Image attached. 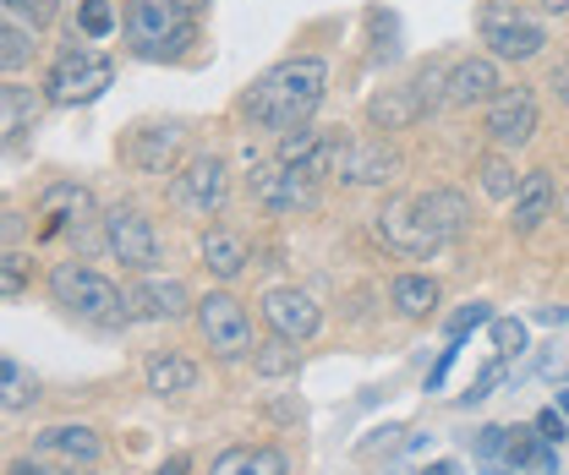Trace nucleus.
I'll return each instance as SVG.
<instances>
[{
    "mask_svg": "<svg viewBox=\"0 0 569 475\" xmlns=\"http://www.w3.org/2000/svg\"><path fill=\"white\" fill-rule=\"evenodd\" d=\"M323 88H329V67L318 55H290L280 67H269L241 99V115L263 132H296L318 115L323 104Z\"/></svg>",
    "mask_w": 569,
    "mask_h": 475,
    "instance_id": "obj_1",
    "label": "nucleus"
},
{
    "mask_svg": "<svg viewBox=\"0 0 569 475\" xmlns=\"http://www.w3.org/2000/svg\"><path fill=\"white\" fill-rule=\"evenodd\" d=\"M198 39L187 0H127V44L142 61H176Z\"/></svg>",
    "mask_w": 569,
    "mask_h": 475,
    "instance_id": "obj_2",
    "label": "nucleus"
},
{
    "mask_svg": "<svg viewBox=\"0 0 569 475\" xmlns=\"http://www.w3.org/2000/svg\"><path fill=\"white\" fill-rule=\"evenodd\" d=\"M50 295L77 312L82 323H99V329H121L127 317H132V306H127V295L104 279V273L82 269V263H56L50 273Z\"/></svg>",
    "mask_w": 569,
    "mask_h": 475,
    "instance_id": "obj_3",
    "label": "nucleus"
},
{
    "mask_svg": "<svg viewBox=\"0 0 569 475\" xmlns=\"http://www.w3.org/2000/svg\"><path fill=\"white\" fill-rule=\"evenodd\" d=\"M477 28H482V44L493 50L498 61H531V55H542V44H548L542 22H537L531 11L509 6V0H488V6L477 11Z\"/></svg>",
    "mask_w": 569,
    "mask_h": 475,
    "instance_id": "obj_4",
    "label": "nucleus"
},
{
    "mask_svg": "<svg viewBox=\"0 0 569 475\" xmlns=\"http://www.w3.org/2000/svg\"><path fill=\"white\" fill-rule=\"evenodd\" d=\"M110 82H116L110 55H99V50H67V55L50 67L44 99H50V104H93Z\"/></svg>",
    "mask_w": 569,
    "mask_h": 475,
    "instance_id": "obj_5",
    "label": "nucleus"
},
{
    "mask_svg": "<svg viewBox=\"0 0 569 475\" xmlns=\"http://www.w3.org/2000/svg\"><path fill=\"white\" fill-rule=\"evenodd\" d=\"M198 329H203V340L213 344V355H219V361H241V355L252 350L247 306H241L236 295H224V290L198 301Z\"/></svg>",
    "mask_w": 569,
    "mask_h": 475,
    "instance_id": "obj_6",
    "label": "nucleus"
},
{
    "mask_svg": "<svg viewBox=\"0 0 569 475\" xmlns=\"http://www.w3.org/2000/svg\"><path fill=\"white\" fill-rule=\"evenodd\" d=\"M224 192H230V181H224V164L213 159V153H198L187 170H176V181H170V203L181 208V213H192V219H213L219 208H224Z\"/></svg>",
    "mask_w": 569,
    "mask_h": 475,
    "instance_id": "obj_7",
    "label": "nucleus"
},
{
    "mask_svg": "<svg viewBox=\"0 0 569 475\" xmlns=\"http://www.w3.org/2000/svg\"><path fill=\"white\" fill-rule=\"evenodd\" d=\"M93 224V198L77 181H56L39 203V241H88Z\"/></svg>",
    "mask_w": 569,
    "mask_h": 475,
    "instance_id": "obj_8",
    "label": "nucleus"
},
{
    "mask_svg": "<svg viewBox=\"0 0 569 475\" xmlns=\"http://www.w3.org/2000/svg\"><path fill=\"white\" fill-rule=\"evenodd\" d=\"M104 246H110L116 263H127L138 273H148L159 263V235H153V224L142 219L138 208H110L104 213Z\"/></svg>",
    "mask_w": 569,
    "mask_h": 475,
    "instance_id": "obj_9",
    "label": "nucleus"
},
{
    "mask_svg": "<svg viewBox=\"0 0 569 475\" xmlns=\"http://www.w3.org/2000/svg\"><path fill=\"white\" fill-rule=\"evenodd\" d=\"M400 175V153L378 137H356V142H340V159H335V181L346 186H389Z\"/></svg>",
    "mask_w": 569,
    "mask_h": 475,
    "instance_id": "obj_10",
    "label": "nucleus"
},
{
    "mask_svg": "<svg viewBox=\"0 0 569 475\" xmlns=\"http://www.w3.org/2000/svg\"><path fill=\"white\" fill-rule=\"evenodd\" d=\"M378 235L400 257H432V252H443V241L427 230V219L417 213V198H389L383 213H378Z\"/></svg>",
    "mask_w": 569,
    "mask_h": 475,
    "instance_id": "obj_11",
    "label": "nucleus"
},
{
    "mask_svg": "<svg viewBox=\"0 0 569 475\" xmlns=\"http://www.w3.org/2000/svg\"><path fill=\"white\" fill-rule=\"evenodd\" d=\"M252 192L263 198L269 213H307V208H318V175H307L296 164H280V170L258 164L252 170Z\"/></svg>",
    "mask_w": 569,
    "mask_h": 475,
    "instance_id": "obj_12",
    "label": "nucleus"
},
{
    "mask_svg": "<svg viewBox=\"0 0 569 475\" xmlns=\"http://www.w3.org/2000/svg\"><path fill=\"white\" fill-rule=\"evenodd\" d=\"M488 137L498 148H520L537 137V93L531 88H503L488 104Z\"/></svg>",
    "mask_w": 569,
    "mask_h": 475,
    "instance_id": "obj_13",
    "label": "nucleus"
},
{
    "mask_svg": "<svg viewBox=\"0 0 569 475\" xmlns=\"http://www.w3.org/2000/svg\"><path fill=\"white\" fill-rule=\"evenodd\" d=\"M99 454H104V443H99L93 426H50V432H39V443H33V459L67 465V471H93Z\"/></svg>",
    "mask_w": 569,
    "mask_h": 475,
    "instance_id": "obj_14",
    "label": "nucleus"
},
{
    "mask_svg": "<svg viewBox=\"0 0 569 475\" xmlns=\"http://www.w3.org/2000/svg\"><path fill=\"white\" fill-rule=\"evenodd\" d=\"M263 317H269V329L280 340H296V344H307L323 329V312H318V301L307 290H269L263 295Z\"/></svg>",
    "mask_w": 569,
    "mask_h": 475,
    "instance_id": "obj_15",
    "label": "nucleus"
},
{
    "mask_svg": "<svg viewBox=\"0 0 569 475\" xmlns=\"http://www.w3.org/2000/svg\"><path fill=\"white\" fill-rule=\"evenodd\" d=\"M335 159H340V137L318 132V127H296L280 137V164H296L307 175H335Z\"/></svg>",
    "mask_w": 569,
    "mask_h": 475,
    "instance_id": "obj_16",
    "label": "nucleus"
},
{
    "mask_svg": "<svg viewBox=\"0 0 569 475\" xmlns=\"http://www.w3.org/2000/svg\"><path fill=\"white\" fill-rule=\"evenodd\" d=\"M417 213L427 219V230L449 246V241H460L466 230H471V203H466V192H449V186H438V192H422L417 198Z\"/></svg>",
    "mask_w": 569,
    "mask_h": 475,
    "instance_id": "obj_17",
    "label": "nucleus"
},
{
    "mask_svg": "<svg viewBox=\"0 0 569 475\" xmlns=\"http://www.w3.org/2000/svg\"><path fill=\"white\" fill-rule=\"evenodd\" d=\"M559 203V186H553V170H531V175H520V192H515V230L520 235H531L548 213Z\"/></svg>",
    "mask_w": 569,
    "mask_h": 475,
    "instance_id": "obj_18",
    "label": "nucleus"
},
{
    "mask_svg": "<svg viewBox=\"0 0 569 475\" xmlns=\"http://www.w3.org/2000/svg\"><path fill=\"white\" fill-rule=\"evenodd\" d=\"M127 306H132L138 317L164 323V317H181V312L192 306V295H187V284H181V279H142L138 290L127 295Z\"/></svg>",
    "mask_w": 569,
    "mask_h": 475,
    "instance_id": "obj_19",
    "label": "nucleus"
},
{
    "mask_svg": "<svg viewBox=\"0 0 569 475\" xmlns=\"http://www.w3.org/2000/svg\"><path fill=\"white\" fill-rule=\"evenodd\" d=\"M498 93H503V88H498V67L471 55V61H460V67L449 71V93H443V99L466 110V104H493Z\"/></svg>",
    "mask_w": 569,
    "mask_h": 475,
    "instance_id": "obj_20",
    "label": "nucleus"
},
{
    "mask_svg": "<svg viewBox=\"0 0 569 475\" xmlns=\"http://www.w3.org/2000/svg\"><path fill=\"white\" fill-rule=\"evenodd\" d=\"M39 115H44L39 88H22V82H6V88H0V132H6V142H17L22 132H33Z\"/></svg>",
    "mask_w": 569,
    "mask_h": 475,
    "instance_id": "obj_21",
    "label": "nucleus"
},
{
    "mask_svg": "<svg viewBox=\"0 0 569 475\" xmlns=\"http://www.w3.org/2000/svg\"><path fill=\"white\" fill-rule=\"evenodd\" d=\"M192 388H198V366H192L187 355H176V350L148 355V394L176 400V394H192Z\"/></svg>",
    "mask_w": 569,
    "mask_h": 475,
    "instance_id": "obj_22",
    "label": "nucleus"
},
{
    "mask_svg": "<svg viewBox=\"0 0 569 475\" xmlns=\"http://www.w3.org/2000/svg\"><path fill=\"white\" fill-rule=\"evenodd\" d=\"M213 475H290V459H284L274 443H258V448H224L213 459Z\"/></svg>",
    "mask_w": 569,
    "mask_h": 475,
    "instance_id": "obj_23",
    "label": "nucleus"
},
{
    "mask_svg": "<svg viewBox=\"0 0 569 475\" xmlns=\"http://www.w3.org/2000/svg\"><path fill=\"white\" fill-rule=\"evenodd\" d=\"M252 263V252H247V241L236 235V230H209L203 235V269L213 279H236V273Z\"/></svg>",
    "mask_w": 569,
    "mask_h": 475,
    "instance_id": "obj_24",
    "label": "nucleus"
},
{
    "mask_svg": "<svg viewBox=\"0 0 569 475\" xmlns=\"http://www.w3.org/2000/svg\"><path fill=\"white\" fill-rule=\"evenodd\" d=\"M389 295H395V306H400L406 317H427V312L438 306V279H427V273H400V279L389 284Z\"/></svg>",
    "mask_w": 569,
    "mask_h": 475,
    "instance_id": "obj_25",
    "label": "nucleus"
},
{
    "mask_svg": "<svg viewBox=\"0 0 569 475\" xmlns=\"http://www.w3.org/2000/svg\"><path fill=\"white\" fill-rule=\"evenodd\" d=\"M477 459H482L488 475L515 471V432H509V426H482V432H477Z\"/></svg>",
    "mask_w": 569,
    "mask_h": 475,
    "instance_id": "obj_26",
    "label": "nucleus"
},
{
    "mask_svg": "<svg viewBox=\"0 0 569 475\" xmlns=\"http://www.w3.org/2000/svg\"><path fill=\"white\" fill-rule=\"evenodd\" d=\"M176 148H181V132H176V127H153V132L132 148V159H138L142 170L164 175V170H170V159H176Z\"/></svg>",
    "mask_w": 569,
    "mask_h": 475,
    "instance_id": "obj_27",
    "label": "nucleus"
},
{
    "mask_svg": "<svg viewBox=\"0 0 569 475\" xmlns=\"http://www.w3.org/2000/svg\"><path fill=\"white\" fill-rule=\"evenodd\" d=\"M422 110H427V104H422V93H378L367 115H372V127H389V132H395V127L417 121Z\"/></svg>",
    "mask_w": 569,
    "mask_h": 475,
    "instance_id": "obj_28",
    "label": "nucleus"
},
{
    "mask_svg": "<svg viewBox=\"0 0 569 475\" xmlns=\"http://www.w3.org/2000/svg\"><path fill=\"white\" fill-rule=\"evenodd\" d=\"M0 377H6V410H22L33 394H39V377H33L17 355H6V361H0Z\"/></svg>",
    "mask_w": 569,
    "mask_h": 475,
    "instance_id": "obj_29",
    "label": "nucleus"
},
{
    "mask_svg": "<svg viewBox=\"0 0 569 475\" xmlns=\"http://www.w3.org/2000/svg\"><path fill=\"white\" fill-rule=\"evenodd\" d=\"M296 366H301V350H296V340H280V334H274V340L258 350V372H263V377H290Z\"/></svg>",
    "mask_w": 569,
    "mask_h": 475,
    "instance_id": "obj_30",
    "label": "nucleus"
},
{
    "mask_svg": "<svg viewBox=\"0 0 569 475\" xmlns=\"http://www.w3.org/2000/svg\"><path fill=\"white\" fill-rule=\"evenodd\" d=\"M477 175H482V192H488V198H515V192H520V175H515L503 159H482Z\"/></svg>",
    "mask_w": 569,
    "mask_h": 475,
    "instance_id": "obj_31",
    "label": "nucleus"
},
{
    "mask_svg": "<svg viewBox=\"0 0 569 475\" xmlns=\"http://www.w3.org/2000/svg\"><path fill=\"white\" fill-rule=\"evenodd\" d=\"M77 28H82L88 39H104V33L116 28V11H110V0H82V11H77Z\"/></svg>",
    "mask_w": 569,
    "mask_h": 475,
    "instance_id": "obj_32",
    "label": "nucleus"
},
{
    "mask_svg": "<svg viewBox=\"0 0 569 475\" xmlns=\"http://www.w3.org/2000/svg\"><path fill=\"white\" fill-rule=\"evenodd\" d=\"M28 55H33V50H28V33H22L17 22H6V28H0V67L17 71Z\"/></svg>",
    "mask_w": 569,
    "mask_h": 475,
    "instance_id": "obj_33",
    "label": "nucleus"
},
{
    "mask_svg": "<svg viewBox=\"0 0 569 475\" xmlns=\"http://www.w3.org/2000/svg\"><path fill=\"white\" fill-rule=\"evenodd\" d=\"M482 323H493V312H488V301H471V306H460L455 317H449V344H460L471 329H482Z\"/></svg>",
    "mask_w": 569,
    "mask_h": 475,
    "instance_id": "obj_34",
    "label": "nucleus"
},
{
    "mask_svg": "<svg viewBox=\"0 0 569 475\" xmlns=\"http://www.w3.org/2000/svg\"><path fill=\"white\" fill-rule=\"evenodd\" d=\"M503 377H509V355H498L493 366H488V372H482V377H477V383H471L466 394H460V405H477V400H488V394H493Z\"/></svg>",
    "mask_w": 569,
    "mask_h": 475,
    "instance_id": "obj_35",
    "label": "nucleus"
},
{
    "mask_svg": "<svg viewBox=\"0 0 569 475\" xmlns=\"http://www.w3.org/2000/svg\"><path fill=\"white\" fill-rule=\"evenodd\" d=\"M493 344L498 355H520L526 350V323L520 317H493Z\"/></svg>",
    "mask_w": 569,
    "mask_h": 475,
    "instance_id": "obj_36",
    "label": "nucleus"
},
{
    "mask_svg": "<svg viewBox=\"0 0 569 475\" xmlns=\"http://www.w3.org/2000/svg\"><path fill=\"white\" fill-rule=\"evenodd\" d=\"M6 11H11V17H28V22H39V28H50L61 6H56V0H6Z\"/></svg>",
    "mask_w": 569,
    "mask_h": 475,
    "instance_id": "obj_37",
    "label": "nucleus"
},
{
    "mask_svg": "<svg viewBox=\"0 0 569 475\" xmlns=\"http://www.w3.org/2000/svg\"><path fill=\"white\" fill-rule=\"evenodd\" d=\"M565 432H569L565 410H542V415H537V437H542V443H565Z\"/></svg>",
    "mask_w": 569,
    "mask_h": 475,
    "instance_id": "obj_38",
    "label": "nucleus"
},
{
    "mask_svg": "<svg viewBox=\"0 0 569 475\" xmlns=\"http://www.w3.org/2000/svg\"><path fill=\"white\" fill-rule=\"evenodd\" d=\"M22 284H28V263H22L17 252H6V273H0V290H6V301H11V295H22Z\"/></svg>",
    "mask_w": 569,
    "mask_h": 475,
    "instance_id": "obj_39",
    "label": "nucleus"
},
{
    "mask_svg": "<svg viewBox=\"0 0 569 475\" xmlns=\"http://www.w3.org/2000/svg\"><path fill=\"white\" fill-rule=\"evenodd\" d=\"M6 475H71V471H50L44 459H17V465H11Z\"/></svg>",
    "mask_w": 569,
    "mask_h": 475,
    "instance_id": "obj_40",
    "label": "nucleus"
},
{
    "mask_svg": "<svg viewBox=\"0 0 569 475\" xmlns=\"http://www.w3.org/2000/svg\"><path fill=\"white\" fill-rule=\"evenodd\" d=\"M542 377H565L569 372V355H542V366H537Z\"/></svg>",
    "mask_w": 569,
    "mask_h": 475,
    "instance_id": "obj_41",
    "label": "nucleus"
},
{
    "mask_svg": "<svg viewBox=\"0 0 569 475\" xmlns=\"http://www.w3.org/2000/svg\"><path fill=\"white\" fill-rule=\"evenodd\" d=\"M153 475H187V454H170V459H164Z\"/></svg>",
    "mask_w": 569,
    "mask_h": 475,
    "instance_id": "obj_42",
    "label": "nucleus"
},
{
    "mask_svg": "<svg viewBox=\"0 0 569 475\" xmlns=\"http://www.w3.org/2000/svg\"><path fill=\"white\" fill-rule=\"evenodd\" d=\"M553 93H559V99H565V104H569V61H565V67H559V71H553Z\"/></svg>",
    "mask_w": 569,
    "mask_h": 475,
    "instance_id": "obj_43",
    "label": "nucleus"
},
{
    "mask_svg": "<svg viewBox=\"0 0 569 475\" xmlns=\"http://www.w3.org/2000/svg\"><path fill=\"white\" fill-rule=\"evenodd\" d=\"M422 475H455V459H438V465H427Z\"/></svg>",
    "mask_w": 569,
    "mask_h": 475,
    "instance_id": "obj_44",
    "label": "nucleus"
},
{
    "mask_svg": "<svg viewBox=\"0 0 569 475\" xmlns=\"http://www.w3.org/2000/svg\"><path fill=\"white\" fill-rule=\"evenodd\" d=\"M537 6H542V11H553V17H565L569 11V0H537Z\"/></svg>",
    "mask_w": 569,
    "mask_h": 475,
    "instance_id": "obj_45",
    "label": "nucleus"
},
{
    "mask_svg": "<svg viewBox=\"0 0 569 475\" xmlns=\"http://www.w3.org/2000/svg\"><path fill=\"white\" fill-rule=\"evenodd\" d=\"M559 410H565V415H569V388H565V394H559Z\"/></svg>",
    "mask_w": 569,
    "mask_h": 475,
    "instance_id": "obj_46",
    "label": "nucleus"
},
{
    "mask_svg": "<svg viewBox=\"0 0 569 475\" xmlns=\"http://www.w3.org/2000/svg\"><path fill=\"white\" fill-rule=\"evenodd\" d=\"M187 6H192V11H198V6H209V0H187Z\"/></svg>",
    "mask_w": 569,
    "mask_h": 475,
    "instance_id": "obj_47",
    "label": "nucleus"
}]
</instances>
